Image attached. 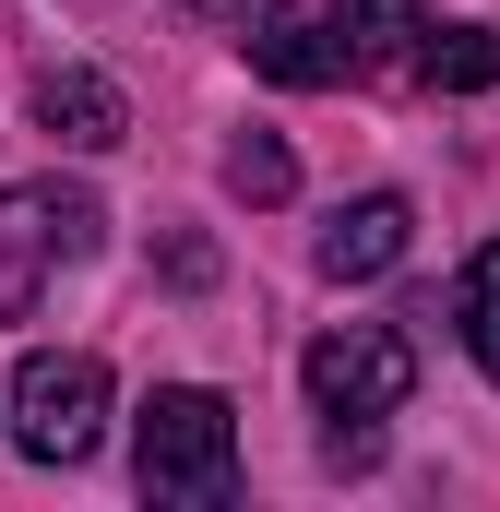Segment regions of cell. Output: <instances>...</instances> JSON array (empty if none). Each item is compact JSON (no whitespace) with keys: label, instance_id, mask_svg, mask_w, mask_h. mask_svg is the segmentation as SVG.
Listing matches in <instances>:
<instances>
[{"label":"cell","instance_id":"30bf717a","mask_svg":"<svg viewBox=\"0 0 500 512\" xmlns=\"http://www.w3.org/2000/svg\"><path fill=\"white\" fill-rule=\"evenodd\" d=\"M227 191H239V203H286V191H298V155H286L274 131H239V143H227Z\"/></svg>","mask_w":500,"mask_h":512},{"label":"cell","instance_id":"7a4b0ae2","mask_svg":"<svg viewBox=\"0 0 500 512\" xmlns=\"http://www.w3.org/2000/svg\"><path fill=\"white\" fill-rule=\"evenodd\" d=\"M131 477H143V501H227L239 489V405L203 382H155L131 417Z\"/></svg>","mask_w":500,"mask_h":512},{"label":"cell","instance_id":"52a82bcc","mask_svg":"<svg viewBox=\"0 0 500 512\" xmlns=\"http://www.w3.org/2000/svg\"><path fill=\"white\" fill-rule=\"evenodd\" d=\"M36 131H48V143H72V155H108V143L131 131V108H120V84H108V72L48 60V72H36Z\"/></svg>","mask_w":500,"mask_h":512},{"label":"cell","instance_id":"3957f363","mask_svg":"<svg viewBox=\"0 0 500 512\" xmlns=\"http://www.w3.org/2000/svg\"><path fill=\"white\" fill-rule=\"evenodd\" d=\"M108 441V358L84 346H36L12 370V453L24 465H84Z\"/></svg>","mask_w":500,"mask_h":512},{"label":"cell","instance_id":"8992f818","mask_svg":"<svg viewBox=\"0 0 500 512\" xmlns=\"http://www.w3.org/2000/svg\"><path fill=\"white\" fill-rule=\"evenodd\" d=\"M405 239H417V203H405V191H358V203H334V227H322V274H334V286H370V274L405 262Z\"/></svg>","mask_w":500,"mask_h":512},{"label":"cell","instance_id":"5b68a950","mask_svg":"<svg viewBox=\"0 0 500 512\" xmlns=\"http://www.w3.org/2000/svg\"><path fill=\"white\" fill-rule=\"evenodd\" d=\"M298 382H310L322 417H370V429H381V417L417 393V346H405L393 322H334V334L298 358Z\"/></svg>","mask_w":500,"mask_h":512},{"label":"cell","instance_id":"277c9868","mask_svg":"<svg viewBox=\"0 0 500 512\" xmlns=\"http://www.w3.org/2000/svg\"><path fill=\"white\" fill-rule=\"evenodd\" d=\"M96 191H60V179H24V191H0V322H24L36 310V286L60 274V262L96 251Z\"/></svg>","mask_w":500,"mask_h":512},{"label":"cell","instance_id":"6da1fadb","mask_svg":"<svg viewBox=\"0 0 500 512\" xmlns=\"http://www.w3.org/2000/svg\"><path fill=\"white\" fill-rule=\"evenodd\" d=\"M405 36H417V0H286V12L250 24V72L322 96V84H370V72H393Z\"/></svg>","mask_w":500,"mask_h":512},{"label":"cell","instance_id":"9c48e42d","mask_svg":"<svg viewBox=\"0 0 500 512\" xmlns=\"http://www.w3.org/2000/svg\"><path fill=\"white\" fill-rule=\"evenodd\" d=\"M453 322H465V358L500 382V239L465 262V286H453Z\"/></svg>","mask_w":500,"mask_h":512},{"label":"cell","instance_id":"ba28073f","mask_svg":"<svg viewBox=\"0 0 500 512\" xmlns=\"http://www.w3.org/2000/svg\"><path fill=\"white\" fill-rule=\"evenodd\" d=\"M405 72L441 84V96H489V84H500V24H417Z\"/></svg>","mask_w":500,"mask_h":512},{"label":"cell","instance_id":"8fae6325","mask_svg":"<svg viewBox=\"0 0 500 512\" xmlns=\"http://www.w3.org/2000/svg\"><path fill=\"white\" fill-rule=\"evenodd\" d=\"M179 12H203V24H262V12H286V0H179Z\"/></svg>","mask_w":500,"mask_h":512}]
</instances>
